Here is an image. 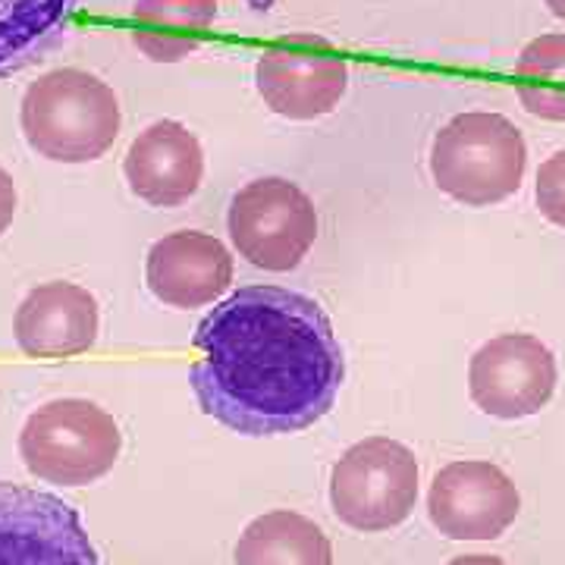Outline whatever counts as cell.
I'll list each match as a JSON object with an SVG mask.
<instances>
[{
    "instance_id": "obj_18",
    "label": "cell",
    "mask_w": 565,
    "mask_h": 565,
    "mask_svg": "<svg viewBox=\"0 0 565 565\" xmlns=\"http://www.w3.org/2000/svg\"><path fill=\"white\" fill-rule=\"evenodd\" d=\"M534 195H537V207L546 221L565 230V148L541 163Z\"/></svg>"
},
{
    "instance_id": "obj_14",
    "label": "cell",
    "mask_w": 565,
    "mask_h": 565,
    "mask_svg": "<svg viewBox=\"0 0 565 565\" xmlns=\"http://www.w3.org/2000/svg\"><path fill=\"white\" fill-rule=\"evenodd\" d=\"M79 0H0V79L57 51L76 20Z\"/></svg>"
},
{
    "instance_id": "obj_17",
    "label": "cell",
    "mask_w": 565,
    "mask_h": 565,
    "mask_svg": "<svg viewBox=\"0 0 565 565\" xmlns=\"http://www.w3.org/2000/svg\"><path fill=\"white\" fill-rule=\"evenodd\" d=\"M519 102L531 117L565 122V35H541L515 61Z\"/></svg>"
},
{
    "instance_id": "obj_13",
    "label": "cell",
    "mask_w": 565,
    "mask_h": 565,
    "mask_svg": "<svg viewBox=\"0 0 565 565\" xmlns=\"http://www.w3.org/2000/svg\"><path fill=\"white\" fill-rule=\"evenodd\" d=\"M102 330L98 299L76 282L35 286L17 308L13 337L32 359H70L88 352Z\"/></svg>"
},
{
    "instance_id": "obj_19",
    "label": "cell",
    "mask_w": 565,
    "mask_h": 565,
    "mask_svg": "<svg viewBox=\"0 0 565 565\" xmlns=\"http://www.w3.org/2000/svg\"><path fill=\"white\" fill-rule=\"evenodd\" d=\"M17 182L13 177L0 167V236L10 230V223L17 217Z\"/></svg>"
},
{
    "instance_id": "obj_3",
    "label": "cell",
    "mask_w": 565,
    "mask_h": 565,
    "mask_svg": "<svg viewBox=\"0 0 565 565\" xmlns=\"http://www.w3.org/2000/svg\"><path fill=\"white\" fill-rule=\"evenodd\" d=\"M527 145L503 114L468 110L446 122L430 145V177L465 207H490L515 195L525 182Z\"/></svg>"
},
{
    "instance_id": "obj_11",
    "label": "cell",
    "mask_w": 565,
    "mask_h": 565,
    "mask_svg": "<svg viewBox=\"0 0 565 565\" xmlns=\"http://www.w3.org/2000/svg\"><path fill=\"white\" fill-rule=\"evenodd\" d=\"M145 282L151 296L170 308H204L230 289L233 255L211 233L180 230L151 245Z\"/></svg>"
},
{
    "instance_id": "obj_9",
    "label": "cell",
    "mask_w": 565,
    "mask_h": 565,
    "mask_svg": "<svg viewBox=\"0 0 565 565\" xmlns=\"http://www.w3.org/2000/svg\"><path fill=\"white\" fill-rule=\"evenodd\" d=\"M264 104L286 120H318L343 102L349 63L323 39H286L264 47L255 66Z\"/></svg>"
},
{
    "instance_id": "obj_16",
    "label": "cell",
    "mask_w": 565,
    "mask_h": 565,
    "mask_svg": "<svg viewBox=\"0 0 565 565\" xmlns=\"http://www.w3.org/2000/svg\"><path fill=\"white\" fill-rule=\"evenodd\" d=\"M236 565H333V546L311 519L277 509L239 534Z\"/></svg>"
},
{
    "instance_id": "obj_12",
    "label": "cell",
    "mask_w": 565,
    "mask_h": 565,
    "mask_svg": "<svg viewBox=\"0 0 565 565\" xmlns=\"http://www.w3.org/2000/svg\"><path fill=\"white\" fill-rule=\"evenodd\" d=\"M132 195L151 207H180L202 185V141L177 120L151 122L139 132L122 161Z\"/></svg>"
},
{
    "instance_id": "obj_1",
    "label": "cell",
    "mask_w": 565,
    "mask_h": 565,
    "mask_svg": "<svg viewBox=\"0 0 565 565\" xmlns=\"http://www.w3.org/2000/svg\"><path fill=\"white\" fill-rule=\"evenodd\" d=\"M202 359L189 384L204 415L243 437L299 434L333 408L345 362L333 323L311 296L243 286L195 330Z\"/></svg>"
},
{
    "instance_id": "obj_10",
    "label": "cell",
    "mask_w": 565,
    "mask_h": 565,
    "mask_svg": "<svg viewBox=\"0 0 565 565\" xmlns=\"http://www.w3.org/2000/svg\"><path fill=\"white\" fill-rule=\"evenodd\" d=\"M522 497L500 465L465 459L437 471L427 515L449 541H497L519 519Z\"/></svg>"
},
{
    "instance_id": "obj_21",
    "label": "cell",
    "mask_w": 565,
    "mask_h": 565,
    "mask_svg": "<svg viewBox=\"0 0 565 565\" xmlns=\"http://www.w3.org/2000/svg\"><path fill=\"white\" fill-rule=\"evenodd\" d=\"M544 3L550 7V13H553V17L565 20V0H544Z\"/></svg>"
},
{
    "instance_id": "obj_20",
    "label": "cell",
    "mask_w": 565,
    "mask_h": 565,
    "mask_svg": "<svg viewBox=\"0 0 565 565\" xmlns=\"http://www.w3.org/2000/svg\"><path fill=\"white\" fill-rule=\"evenodd\" d=\"M449 565H505L500 556H481V553H475V556H459V559H452Z\"/></svg>"
},
{
    "instance_id": "obj_6",
    "label": "cell",
    "mask_w": 565,
    "mask_h": 565,
    "mask_svg": "<svg viewBox=\"0 0 565 565\" xmlns=\"http://www.w3.org/2000/svg\"><path fill=\"white\" fill-rule=\"evenodd\" d=\"M236 252L262 270H292L318 239V211L296 182L264 177L243 185L226 214Z\"/></svg>"
},
{
    "instance_id": "obj_8",
    "label": "cell",
    "mask_w": 565,
    "mask_h": 565,
    "mask_svg": "<svg viewBox=\"0 0 565 565\" xmlns=\"http://www.w3.org/2000/svg\"><path fill=\"white\" fill-rule=\"evenodd\" d=\"M0 565H98V553L73 505L0 481Z\"/></svg>"
},
{
    "instance_id": "obj_2",
    "label": "cell",
    "mask_w": 565,
    "mask_h": 565,
    "mask_svg": "<svg viewBox=\"0 0 565 565\" xmlns=\"http://www.w3.org/2000/svg\"><path fill=\"white\" fill-rule=\"evenodd\" d=\"M20 126L29 148L41 158L88 163L114 148L122 114L107 82L76 66H63L25 88Z\"/></svg>"
},
{
    "instance_id": "obj_4",
    "label": "cell",
    "mask_w": 565,
    "mask_h": 565,
    "mask_svg": "<svg viewBox=\"0 0 565 565\" xmlns=\"http://www.w3.org/2000/svg\"><path fill=\"white\" fill-rule=\"evenodd\" d=\"M122 449L120 424L88 399H54L35 408L20 434L29 475L61 487H85L104 478Z\"/></svg>"
},
{
    "instance_id": "obj_7",
    "label": "cell",
    "mask_w": 565,
    "mask_h": 565,
    "mask_svg": "<svg viewBox=\"0 0 565 565\" xmlns=\"http://www.w3.org/2000/svg\"><path fill=\"white\" fill-rule=\"evenodd\" d=\"M559 381L556 355L531 333H503L484 343L468 364L475 405L500 422L531 418L544 408Z\"/></svg>"
},
{
    "instance_id": "obj_5",
    "label": "cell",
    "mask_w": 565,
    "mask_h": 565,
    "mask_svg": "<svg viewBox=\"0 0 565 565\" xmlns=\"http://www.w3.org/2000/svg\"><path fill=\"white\" fill-rule=\"evenodd\" d=\"M418 503V459L399 440L349 446L330 475V505L343 525L377 534L399 527Z\"/></svg>"
},
{
    "instance_id": "obj_15",
    "label": "cell",
    "mask_w": 565,
    "mask_h": 565,
    "mask_svg": "<svg viewBox=\"0 0 565 565\" xmlns=\"http://www.w3.org/2000/svg\"><path fill=\"white\" fill-rule=\"evenodd\" d=\"M217 0H136L132 41L148 61L180 63L202 47Z\"/></svg>"
}]
</instances>
